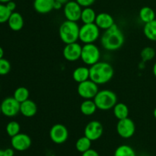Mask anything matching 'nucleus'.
I'll list each match as a JSON object with an SVG mask.
<instances>
[{"mask_svg": "<svg viewBox=\"0 0 156 156\" xmlns=\"http://www.w3.org/2000/svg\"><path fill=\"white\" fill-rule=\"evenodd\" d=\"M82 156H100V155H99L98 152L97 151L94 150V149H88V151H86V152L82 153Z\"/></svg>", "mask_w": 156, "mask_h": 156, "instance_id": "473e14b6", "label": "nucleus"}, {"mask_svg": "<svg viewBox=\"0 0 156 156\" xmlns=\"http://www.w3.org/2000/svg\"><path fill=\"white\" fill-rule=\"evenodd\" d=\"M3 56H4V50H3L2 47H0V59L3 58Z\"/></svg>", "mask_w": 156, "mask_h": 156, "instance_id": "58836bf2", "label": "nucleus"}, {"mask_svg": "<svg viewBox=\"0 0 156 156\" xmlns=\"http://www.w3.org/2000/svg\"><path fill=\"white\" fill-rule=\"evenodd\" d=\"M5 130L8 135L12 138L19 133L21 131V126L18 122L13 120V121H10L9 123H8V124L6 125Z\"/></svg>", "mask_w": 156, "mask_h": 156, "instance_id": "cd10ccee", "label": "nucleus"}, {"mask_svg": "<svg viewBox=\"0 0 156 156\" xmlns=\"http://www.w3.org/2000/svg\"><path fill=\"white\" fill-rule=\"evenodd\" d=\"M152 73H153L154 76L156 78V62H155V64H154L153 67H152Z\"/></svg>", "mask_w": 156, "mask_h": 156, "instance_id": "4c0bfd02", "label": "nucleus"}, {"mask_svg": "<svg viewBox=\"0 0 156 156\" xmlns=\"http://www.w3.org/2000/svg\"><path fill=\"white\" fill-rule=\"evenodd\" d=\"M12 1V0H0V3H2V4H6L9 2Z\"/></svg>", "mask_w": 156, "mask_h": 156, "instance_id": "ea45409f", "label": "nucleus"}, {"mask_svg": "<svg viewBox=\"0 0 156 156\" xmlns=\"http://www.w3.org/2000/svg\"><path fill=\"white\" fill-rule=\"evenodd\" d=\"M62 6H63V5H62L60 2H59L55 0L54 6H53V9H54V10H59V9H62Z\"/></svg>", "mask_w": 156, "mask_h": 156, "instance_id": "c9c22d12", "label": "nucleus"}, {"mask_svg": "<svg viewBox=\"0 0 156 156\" xmlns=\"http://www.w3.org/2000/svg\"><path fill=\"white\" fill-rule=\"evenodd\" d=\"M80 27L76 21L66 20L61 24L59 28L60 40L65 44L77 42L79 41Z\"/></svg>", "mask_w": 156, "mask_h": 156, "instance_id": "7ed1b4c3", "label": "nucleus"}, {"mask_svg": "<svg viewBox=\"0 0 156 156\" xmlns=\"http://www.w3.org/2000/svg\"><path fill=\"white\" fill-rule=\"evenodd\" d=\"M96 17H97V14L95 11L92 8L86 7L82 9L80 20L83 24H91V23H94Z\"/></svg>", "mask_w": 156, "mask_h": 156, "instance_id": "5701e85b", "label": "nucleus"}, {"mask_svg": "<svg viewBox=\"0 0 156 156\" xmlns=\"http://www.w3.org/2000/svg\"><path fill=\"white\" fill-rule=\"evenodd\" d=\"M55 0H34L33 6L37 13L45 15L53 10Z\"/></svg>", "mask_w": 156, "mask_h": 156, "instance_id": "dca6fc26", "label": "nucleus"}, {"mask_svg": "<svg viewBox=\"0 0 156 156\" xmlns=\"http://www.w3.org/2000/svg\"><path fill=\"white\" fill-rule=\"evenodd\" d=\"M11 63L9 60L4 58L0 59V76H5L11 71Z\"/></svg>", "mask_w": 156, "mask_h": 156, "instance_id": "7c9ffc66", "label": "nucleus"}, {"mask_svg": "<svg viewBox=\"0 0 156 156\" xmlns=\"http://www.w3.org/2000/svg\"><path fill=\"white\" fill-rule=\"evenodd\" d=\"M79 5H80L82 7L86 8V7H91L93 4L94 3V2L96 0H76Z\"/></svg>", "mask_w": 156, "mask_h": 156, "instance_id": "2f4dec72", "label": "nucleus"}, {"mask_svg": "<svg viewBox=\"0 0 156 156\" xmlns=\"http://www.w3.org/2000/svg\"><path fill=\"white\" fill-rule=\"evenodd\" d=\"M104 133L103 125L98 120H91L85 126L84 136L91 141H96L102 136Z\"/></svg>", "mask_w": 156, "mask_h": 156, "instance_id": "f8f14e48", "label": "nucleus"}, {"mask_svg": "<svg viewBox=\"0 0 156 156\" xmlns=\"http://www.w3.org/2000/svg\"><path fill=\"white\" fill-rule=\"evenodd\" d=\"M8 24L9 28L13 31H19L23 28L24 24V18L22 15L17 12H13L11 14L9 20H8Z\"/></svg>", "mask_w": 156, "mask_h": 156, "instance_id": "a211bd4d", "label": "nucleus"}, {"mask_svg": "<svg viewBox=\"0 0 156 156\" xmlns=\"http://www.w3.org/2000/svg\"><path fill=\"white\" fill-rule=\"evenodd\" d=\"M2 114V109H1V104H0V115Z\"/></svg>", "mask_w": 156, "mask_h": 156, "instance_id": "37998d69", "label": "nucleus"}, {"mask_svg": "<svg viewBox=\"0 0 156 156\" xmlns=\"http://www.w3.org/2000/svg\"><path fill=\"white\" fill-rule=\"evenodd\" d=\"M31 139L27 134L19 133L11 139V145L15 150L24 152L31 146Z\"/></svg>", "mask_w": 156, "mask_h": 156, "instance_id": "4468645a", "label": "nucleus"}, {"mask_svg": "<svg viewBox=\"0 0 156 156\" xmlns=\"http://www.w3.org/2000/svg\"><path fill=\"white\" fill-rule=\"evenodd\" d=\"M50 138L56 144H62L69 138V131L66 126L61 123L53 125L50 130Z\"/></svg>", "mask_w": 156, "mask_h": 156, "instance_id": "9b49d317", "label": "nucleus"}, {"mask_svg": "<svg viewBox=\"0 0 156 156\" xmlns=\"http://www.w3.org/2000/svg\"><path fill=\"white\" fill-rule=\"evenodd\" d=\"M143 34L148 40L156 42V19L145 24Z\"/></svg>", "mask_w": 156, "mask_h": 156, "instance_id": "b1692460", "label": "nucleus"}, {"mask_svg": "<svg viewBox=\"0 0 156 156\" xmlns=\"http://www.w3.org/2000/svg\"><path fill=\"white\" fill-rule=\"evenodd\" d=\"M153 116H154V117H155V119L156 120V108H155V109H154V111H153Z\"/></svg>", "mask_w": 156, "mask_h": 156, "instance_id": "79ce46f5", "label": "nucleus"}, {"mask_svg": "<svg viewBox=\"0 0 156 156\" xmlns=\"http://www.w3.org/2000/svg\"><path fill=\"white\" fill-rule=\"evenodd\" d=\"M37 112V106L34 101L27 99L20 105V113L24 117L30 118L36 115Z\"/></svg>", "mask_w": 156, "mask_h": 156, "instance_id": "f3484780", "label": "nucleus"}, {"mask_svg": "<svg viewBox=\"0 0 156 156\" xmlns=\"http://www.w3.org/2000/svg\"><path fill=\"white\" fill-rule=\"evenodd\" d=\"M100 30L95 23L83 24L79 30V40L84 44H94L100 37Z\"/></svg>", "mask_w": 156, "mask_h": 156, "instance_id": "39448f33", "label": "nucleus"}, {"mask_svg": "<svg viewBox=\"0 0 156 156\" xmlns=\"http://www.w3.org/2000/svg\"><path fill=\"white\" fill-rule=\"evenodd\" d=\"M91 140H90L85 136L80 137L76 143V149L78 152L83 153L91 147Z\"/></svg>", "mask_w": 156, "mask_h": 156, "instance_id": "393cba45", "label": "nucleus"}, {"mask_svg": "<svg viewBox=\"0 0 156 156\" xmlns=\"http://www.w3.org/2000/svg\"><path fill=\"white\" fill-rule=\"evenodd\" d=\"M97 106L92 99H86L80 105V111L83 115L91 116L97 111Z\"/></svg>", "mask_w": 156, "mask_h": 156, "instance_id": "aec40b11", "label": "nucleus"}, {"mask_svg": "<svg viewBox=\"0 0 156 156\" xmlns=\"http://www.w3.org/2000/svg\"><path fill=\"white\" fill-rule=\"evenodd\" d=\"M93 100L98 110L109 111L113 109L117 103V96L111 90L104 89L98 91Z\"/></svg>", "mask_w": 156, "mask_h": 156, "instance_id": "20e7f679", "label": "nucleus"}, {"mask_svg": "<svg viewBox=\"0 0 156 156\" xmlns=\"http://www.w3.org/2000/svg\"><path fill=\"white\" fill-rule=\"evenodd\" d=\"M56 1H57V2H60L61 4L62 5H65V4H66L67 2H69L70 0H56Z\"/></svg>", "mask_w": 156, "mask_h": 156, "instance_id": "e433bc0d", "label": "nucleus"}, {"mask_svg": "<svg viewBox=\"0 0 156 156\" xmlns=\"http://www.w3.org/2000/svg\"><path fill=\"white\" fill-rule=\"evenodd\" d=\"M114 115L118 120L129 117V108L127 105L124 103L117 102L113 108Z\"/></svg>", "mask_w": 156, "mask_h": 156, "instance_id": "412c9836", "label": "nucleus"}, {"mask_svg": "<svg viewBox=\"0 0 156 156\" xmlns=\"http://www.w3.org/2000/svg\"><path fill=\"white\" fill-rule=\"evenodd\" d=\"M142 61L146 62L153 59L155 56V49L151 47H146L142 50L140 53Z\"/></svg>", "mask_w": 156, "mask_h": 156, "instance_id": "c85d7f7f", "label": "nucleus"}, {"mask_svg": "<svg viewBox=\"0 0 156 156\" xmlns=\"http://www.w3.org/2000/svg\"><path fill=\"white\" fill-rule=\"evenodd\" d=\"M29 96H30V92H29L28 89L25 87H18L14 91L13 97L18 101L19 103L24 102V101L29 99Z\"/></svg>", "mask_w": 156, "mask_h": 156, "instance_id": "a878e982", "label": "nucleus"}, {"mask_svg": "<svg viewBox=\"0 0 156 156\" xmlns=\"http://www.w3.org/2000/svg\"><path fill=\"white\" fill-rule=\"evenodd\" d=\"M98 91V85H97L91 79H88L78 85V94L85 100L94 99Z\"/></svg>", "mask_w": 156, "mask_h": 156, "instance_id": "0eeeda50", "label": "nucleus"}, {"mask_svg": "<svg viewBox=\"0 0 156 156\" xmlns=\"http://www.w3.org/2000/svg\"><path fill=\"white\" fill-rule=\"evenodd\" d=\"M4 152L5 156H14V154H15L13 148H12V149H11V148H8V149H5Z\"/></svg>", "mask_w": 156, "mask_h": 156, "instance_id": "f704fd0d", "label": "nucleus"}, {"mask_svg": "<svg viewBox=\"0 0 156 156\" xmlns=\"http://www.w3.org/2000/svg\"><path fill=\"white\" fill-rule=\"evenodd\" d=\"M12 12L9 10L5 4L0 3V24L7 22Z\"/></svg>", "mask_w": 156, "mask_h": 156, "instance_id": "c756f323", "label": "nucleus"}, {"mask_svg": "<svg viewBox=\"0 0 156 156\" xmlns=\"http://www.w3.org/2000/svg\"><path fill=\"white\" fill-rule=\"evenodd\" d=\"M82 8V6L76 0L68 2L63 5V14L66 19L68 21L78 22L81 18Z\"/></svg>", "mask_w": 156, "mask_h": 156, "instance_id": "9d476101", "label": "nucleus"}, {"mask_svg": "<svg viewBox=\"0 0 156 156\" xmlns=\"http://www.w3.org/2000/svg\"><path fill=\"white\" fill-rule=\"evenodd\" d=\"M82 47L78 42L66 44L62 50L64 59L69 62H76L81 59Z\"/></svg>", "mask_w": 156, "mask_h": 156, "instance_id": "ddd939ff", "label": "nucleus"}, {"mask_svg": "<svg viewBox=\"0 0 156 156\" xmlns=\"http://www.w3.org/2000/svg\"><path fill=\"white\" fill-rule=\"evenodd\" d=\"M125 37L117 24H114L108 30H105L101 37V44L104 49L108 51H115L123 47Z\"/></svg>", "mask_w": 156, "mask_h": 156, "instance_id": "f257e3e1", "label": "nucleus"}, {"mask_svg": "<svg viewBox=\"0 0 156 156\" xmlns=\"http://www.w3.org/2000/svg\"><path fill=\"white\" fill-rule=\"evenodd\" d=\"M117 132L121 138H131L136 132L135 123L129 117L118 120L117 124Z\"/></svg>", "mask_w": 156, "mask_h": 156, "instance_id": "6e6552de", "label": "nucleus"}, {"mask_svg": "<svg viewBox=\"0 0 156 156\" xmlns=\"http://www.w3.org/2000/svg\"><path fill=\"white\" fill-rule=\"evenodd\" d=\"M5 5L10 12H15V10L16 9V3H15V2L12 1H12L6 3Z\"/></svg>", "mask_w": 156, "mask_h": 156, "instance_id": "72a5a7b5", "label": "nucleus"}, {"mask_svg": "<svg viewBox=\"0 0 156 156\" xmlns=\"http://www.w3.org/2000/svg\"><path fill=\"white\" fill-rule=\"evenodd\" d=\"M94 23L101 30H108L115 24L114 19L110 14L106 12H101L97 15Z\"/></svg>", "mask_w": 156, "mask_h": 156, "instance_id": "2eb2a0df", "label": "nucleus"}, {"mask_svg": "<svg viewBox=\"0 0 156 156\" xmlns=\"http://www.w3.org/2000/svg\"><path fill=\"white\" fill-rule=\"evenodd\" d=\"M90 79L97 85H105L112 79L114 70L112 66L107 62H98L89 68Z\"/></svg>", "mask_w": 156, "mask_h": 156, "instance_id": "f03ea898", "label": "nucleus"}, {"mask_svg": "<svg viewBox=\"0 0 156 156\" xmlns=\"http://www.w3.org/2000/svg\"><path fill=\"white\" fill-rule=\"evenodd\" d=\"M114 156H136L135 150L128 145H121L116 149Z\"/></svg>", "mask_w": 156, "mask_h": 156, "instance_id": "bb28decb", "label": "nucleus"}, {"mask_svg": "<svg viewBox=\"0 0 156 156\" xmlns=\"http://www.w3.org/2000/svg\"><path fill=\"white\" fill-rule=\"evenodd\" d=\"M101 51L94 44H84L82 49L81 59L87 66H92L100 61Z\"/></svg>", "mask_w": 156, "mask_h": 156, "instance_id": "423d86ee", "label": "nucleus"}, {"mask_svg": "<svg viewBox=\"0 0 156 156\" xmlns=\"http://www.w3.org/2000/svg\"><path fill=\"white\" fill-rule=\"evenodd\" d=\"M73 79L77 83H81L90 79L89 68L87 66H79L73 72Z\"/></svg>", "mask_w": 156, "mask_h": 156, "instance_id": "6ab92c4d", "label": "nucleus"}, {"mask_svg": "<svg viewBox=\"0 0 156 156\" xmlns=\"http://www.w3.org/2000/svg\"><path fill=\"white\" fill-rule=\"evenodd\" d=\"M20 105L14 97L5 98L1 103L2 114L7 117H14L20 113Z\"/></svg>", "mask_w": 156, "mask_h": 156, "instance_id": "1a4fd4ad", "label": "nucleus"}, {"mask_svg": "<svg viewBox=\"0 0 156 156\" xmlns=\"http://www.w3.org/2000/svg\"><path fill=\"white\" fill-rule=\"evenodd\" d=\"M0 156H5V155L4 150H2V149H0Z\"/></svg>", "mask_w": 156, "mask_h": 156, "instance_id": "a19ab883", "label": "nucleus"}, {"mask_svg": "<svg viewBox=\"0 0 156 156\" xmlns=\"http://www.w3.org/2000/svg\"><path fill=\"white\" fill-rule=\"evenodd\" d=\"M139 17L142 22L145 23V24L149 23L155 19V11L149 6H144L140 10Z\"/></svg>", "mask_w": 156, "mask_h": 156, "instance_id": "4be33fe9", "label": "nucleus"}]
</instances>
